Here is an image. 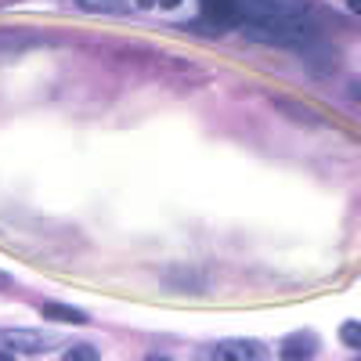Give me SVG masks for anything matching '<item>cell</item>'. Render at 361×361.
I'll return each instance as SVG.
<instances>
[{
  "mask_svg": "<svg viewBox=\"0 0 361 361\" xmlns=\"http://www.w3.org/2000/svg\"><path fill=\"white\" fill-rule=\"evenodd\" d=\"M246 37L257 40V44H271V47H307V44H314V25L304 15L250 18L246 22Z\"/></svg>",
  "mask_w": 361,
  "mask_h": 361,
  "instance_id": "cell-1",
  "label": "cell"
},
{
  "mask_svg": "<svg viewBox=\"0 0 361 361\" xmlns=\"http://www.w3.org/2000/svg\"><path fill=\"white\" fill-rule=\"evenodd\" d=\"M54 343H58L54 336L33 333V329H8V333H0V347L11 350V354H44Z\"/></svg>",
  "mask_w": 361,
  "mask_h": 361,
  "instance_id": "cell-2",
  "label": "cell"
},
{
  "mask_svg": "<svg viewBox=\"0 0 361 361\" xmlns=\"http://www.w3.org/2000/svg\"><path fill=\"white\" fill-rule=\"evenodd\" d=\"M250 18H289V15H304L307 0H238Z\"/></svg>",
  "mask_w": 361,
  "mask_h": 361,
  "instance_id": "cell-3",
  "label": "cell"
},
{
  "mask_svg": "<svg viewBox=\"0 0 361 361\" xmlns=\"http://www.w3.org/2000/svg\"><path fill=\"white\" fill-rule=\"evenodd\" d=\"M214 361H267V347L257 340H221L214 347Z\"/></svg>",
  "mask_w": 361,
  "mask_h": 361,
  "instance_id": "cell-4",
  "label": "cell"
},
{
  "mask_svg": "<svg viewBox=\"0 0 361 361\" xmlns=\"http://www.w3.org/2000/svg\"><path fill=\"white\" fill-rule=\"evenodd\" d=\"M311 354H318V340L311 336V333H296V336H289L286 343H282V361H307Z\"/></svg>",
  "mask_w": 361,
  "mask_h": 361,
  "instance_id": "cell-5",
  "label": "cell"
},
{
  "mask_svg": "<svg viewBox=\"0 0 361 361\" xmlns=\"http://www.w3.org/2000/svg\"><path fill=\"white\" fill-rule=\"evenodd\" d=\"M202 11H206L209 22L228 25V22H235L238 15H243V4H238V0H202Z\"/></svg>",
  "mask_w": 361,
  "mask_h": 361,
  "instance_id": "cell-6",
  "label": "cell"
},
{
  "mask_svg": "<svg viewBox=\"0 0 361 361\" xmlns=\"http://www.w3.org/2000/svg\"><path fill=\"white\" fill-rule=\"evenodd\" d=\"M44 318L47 322H69V325H87V314L69 307V304H44Z\"/></svg>",
  "mask_w": 361,
  "mask_h": 361,
  "instance_id": "cell-7",
  "label": "cell"
},
{
  "mask_svg": "<svg viewBox=\"0 0 361 361\" xmlns=\"http://www.w3.org/2000/svg\"><path fill=\"white\" fill-rule=\"evenodd\" d=\"M102 354L90 347V343H76V347H69L66 354H62V361H98Z\"/></svg>",
  "mask_w": 361,
  "mask_h": 361,
  "instance_id": "cell-8",
  "label": "cell"
},
{
  "mask_svg": "<svg viewBox=\"0 0 361 361\" xmlns=\"http://www.w3.org/2000/svg\"><path fill=\"white\" fill-rule=\"evenodd\" d=\"M340 340H343L347 347H361V322H347V325H340Z\"/></svg>",
  "mask_w": 361,
  "mask_h": 361,
  "instance_id": "cell-9",
  "label": "cell"
},
{
  "mask_svg": "<svg viewBox=\"0 0 361 361\" xmlns=\"http://www.w3.org/2000/svg\"><path fill=\"white\" fill-rule=\"evenodd\" d=\"M80 8H87V11H119L123 0H80Z\"/></svg>",
  "mask_w": 361,
  "mask_h": 361,
  "instance_id": "cell-10",
  "label": "cell"
},
{
  "mask_svg": "<svg viewBox=\"0 0 361 361\" xmlns=\"http://www.w3.org/2000/svg\"><path fill=\"white\" fill-rule=\"evenodd\" d=\"M156 4H159V8H180L185 0H156Z\"/></svg>",
  "mask_w": 361,
  "mask_h": 361,
  "instance_id": "cell-11",
  "label": "cell"
},
{
  "mask_svg": "<svg viewBox=\"0 0 361 361\" xmlns=\"http://www.w3.org/2000/svg\"><path fill=\"white\" fill-rule=\"evenodd\" d=\"M347 8H350L354 15H361V0H347Z\"/></svg>",
  "mask_w": 361,
  "mask_h": 361,
  "instance_id": "cell-12",
  "label": "cell"
},
{
  "mask_svg": "<svg viewBox=\"0 0 361 361\" xmlns=\"http://www.w3.org/2000/svg\"><path fill=\"white\" fill-rule=\"evenodd\" d=\"M134 4H137V8H152V4H156V0H134Z\"/></svg>",
  "mask_w": 361,
  "mask_h": 361,
  "instance_id": "cell-13",
  "label": "cell"
},
{
  "mask_svg": "<svg viewBox=\"0 0 361 361\" xmlns=\"http://www.w3.org/2000/svg\"><path fill=\"white\" fill-rule=\"evenodd\" d=\"M0 361H15V354L11 350H0Z\"/></svg>",
  "mask_w": 361,
  "mask_h": 361,
  "instance_id": "cell-14",
  "label": "cell"
},
{
  "mask_svg": "<svg viewBox=\"0 0 361 361\" xmlns=\"http://www.w3.org/2000/svg\"><path fill=\"white\" fill-rule=\"evenodd\" d=\"M145 361H170L166 354H152V357H145Z\"/></svg>",
  "mask_w": 361,
  "mask_h": 361,
  "instance_id": "cell-15",
  "label": "cell"
},
{
  "mask_svg": "<svg viewBox=\"0 0 361 361\" xmlns=\"http://www.w3.org/2000/svg\"><path fill=\"white\" fill-rule=\"evenodd\" d=\"M357 90H361V83H357Z\"/></svg>",
  "mask_w": 361,
  "mask_h": 361,
  "instance_id": "cell-16",
  "label": "cell"
}]
</instances>
